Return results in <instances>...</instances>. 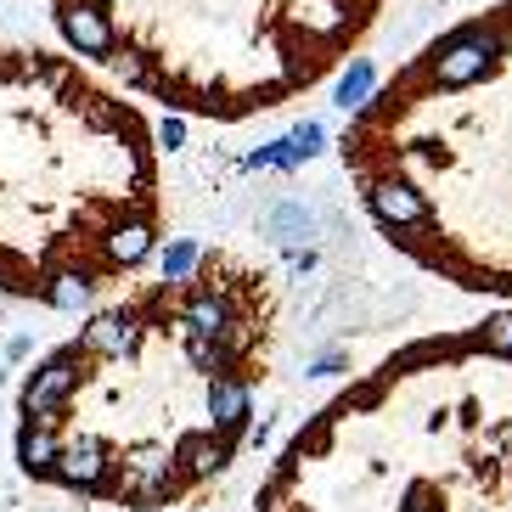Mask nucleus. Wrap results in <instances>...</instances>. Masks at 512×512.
Segmentation results:
<instances>
[{
	"label": "nucleus",
	"instance_id": "f257e3e1",
	"mask_svg": "<svg viewBox=\"0 0 512 512\" xmlns=\"http://www.w3.org/2000/svg\"><path fill=\"white\" fill-rule=\"evenodd\" d=\"M276 282L242 254L130 293L68 344L74 389L46 428L68 490L158 512L220 479L254 428V394L276 349ZM34 422V417H23Z\"/></svg>",
	"mask_w": 512,
	"mask_h": 512
},
{
	"label": "nucleus",
	"instance_id": "f03ea898",
	"mask_svg": "<svg viewBox=\"0 0 512 512\" xmlns=\"http://www.w3.org/2000/svg\"><path fill=\"white\" fill-rule=\"evenodd\" d=\"M338 158L406 265L512 304V0L422 40L349 113Z\"/></svg>",
	"mask_w": 512,
	"mask_h": 512
},
{
	"label": "nucleus",
	"instance_id": "7ed1b4c3",
	"mask_svg": "<svg viewBox=\"0 0 512 512\" xmlns=\"http://www.w3.org/2000/svg\"><path fill=\"white\" fill-rule=\"evenodd\" d=\"M254 512H512V304L349 377L276 451Z\"/></svg>",
	"mask_w": 512,
	"mask_h": 512
}]
</instances>
